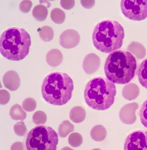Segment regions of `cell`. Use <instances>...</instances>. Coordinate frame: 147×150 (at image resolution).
<instances>
[{"label":"cell","mask_w":147,"mask_h":150,"mask_svg":"<svg viewBox=\"0 0 147 150\" xmlns=\"http://www.w3.org/2000/svg\"><path fill=\"white\" fill-rule=\"evenodd\" d=\"M136 68V60L132 54L125 50H117L107 57L104 70L106 77L110 81L123 85L133 79Z\"/></svg>","instance_id":"6da1fadb"},{"label":"cell","mask_w":147,"mask_h":150,"mask_svg":"<svg viewBox=\"0 0 147 150\" xmlns=\"http://www.w3.org/2000/svg\"><path fill=\"white\" fill-rule=\"evenodd\" d=\"M72 79L65 73L54 72L48 74L42 82L41 93L46 101L53 105H63L72 95Z\"/></svg>","instance_id":"7a4b0ae2"},{"label":"cell","mask_w":147,"mask_h":150,"mask_svg":"<svg viewBox=\"0 0 147 150\" xmlns=\"http://www.w3.org/2000/svg\"><path fill=\"white\" fill-rule=\"evenodd\" d=\"M116 93L114 83L104 77H97L87 83L84 96L85 103L92 109L104 110L113 105Z\"/></svg>","instance_id":"3957f363"},{"label":"cell","mask_w":147,"mask_h":150,"mask_svg":"<svg viewBox=\"0 0 147 150\" xmlns=\"http://www.w3.org/2000/svg\"><path fill=\"white\" fill-rule=\"evenodd\" d=\"M124 37V29L121 24L110 20H104L97 24L92 35L94 46L104 53L120 49Z\"/></svg>","instance_id":"277c9868"},{"label":"cell","mask_w":147,"mask_h":150,"mask_svg":"<svg viewBox=\"0 0 147 150\" xmlns=\"http://www.w3.org/2000/svg\"><path fill=\"white\" fill-rule=\"evenodd\" d=\"M31 44L30 35L25 30L11 27L1 36L0 52L8 60L21 61L28 54Z\"/></svg>","instance_id":"5b68a950"},{"label":"cell","mask_w":147,"mask_h":150,"mask_svg":"<svg viewBox=\"0 0 147 150\" xmlns=\"http://www.w3.org/2000/svg\"><path fill=\"white\" fill-rule=\"evenodd\" d=\"M59 143L56 132L50 127L38 126L29 132L26 141L28 150H56Z\"/></svg>","instance_id":"8992f818"},{"label":"cell","mask_w":147,"mask_h":150,"mask_svg":"<svg viewBox=\"0 0 147 150\" xmlns=\"http://www.w3.org/2000/svg\"><path fill=\"white\" fill-rule=\"evenodd\" d=\"M120 8L122 13L130 20L141 21L147 17V0H122Z\"/></svg>","instance_id":"52a82bcc"},{"label":"cell","mask_w":147,"mask_h":150,"mask_svg":"<svg viewBox=\"0 0 147 150\" xmlns=\"http://www.w3.org/2000/svg\"><path fill=\"white\" fill-rule=\"evenodd\" d=\"M125 150H147V131L136 130L129 134L125 139Z\"/></svg>","instance_id":"ba28073f"},{"label":"cell","mask_w":147,"mask_h":150,"mask_svg":"<svg viewBox=\"0 0 147 150\" xmlns=\"http://www.w3.org/2000/svg\"><path fill=\"white\" fill-rule=\"evenodd\" d=\"M80 41V36L79 33L74 30H66L60 36V45L66 49L74 48L79 44Z\"/></svg>","instance_id":"9c48e42d"},{"label":"cell","mask_w":147,"mask_h":150,"mask_svg":"<svg viewBox=\"0 0 147 150\" xmlns=\"http://www.w3.org/2000/svg\"><path fill=\"white\" fill-rule=\"evenodd\" d=\"M100 59L95 54L91 53L85 56L83 62V68L87 74H93L99 70Z\"/></svg>","instance_id":"30bf717a"},{"label":"cell","mask_w":147,"mask_h":150,"mask_svg":"<svg viewBox=\"0 0 147 150\" xmlns=\"http://www.w3.org/2000/svg\"><path fill=\"white\" fill-rule=\"evenodd\" d=\"M3 82L5 87L11 91H15L20 85V79L18 73L13 70L8 71L3 77Z\"/></svg>","instance_id":"8fae6325"},{"label":"cell","mask_w":147,"mask_h":150,"mask_svg":"<svg viewBox=\"0 0 147 150\" xmlns=\"http://www.w3.org/2000/svg\"><path fill=\"white\" fill-rule=\"evenodd\" d=\"M63 61V54L57 49H52L47 53L46 61L49 65L52 67L59 66L61 64Z\"/></svg>","instance_id":"7c38bea8"},{"label":"cell","mask_w":147,"mask_h":150,"mask_svg":"<svg viewBox=\"0 0 147 150\" xmlns=\"http://www.w3.org/2000/svg\"><path fill=\"white\" fill-rule=\"evenodd\" d=\"M86 116L85 110L82 107H75L71 110L69 114L70 119L75 123H79L83 122Z\"/></svg>","instance_id":"4fadbf2b"},{"label":"cell","mask_w":147,"mask_h":150,"mask_svg":"<svg viewBox=\"0 0 147 150\" xmlns=\"http://www.w3.org/2000/svg\"><path fill=\"white\" fill-rule=\"evenodd\" d=\"M137 74L141 85L147 89V58L140 64L137 69Z\"/></svg>","instance_id":"5bb4252c"},{"label":"cell","mask_w":147,"mask_h":150,"mask_svg":"<svg viewBox=\"0 0 147 150\" xmlns=\"http://www.w3.org/2000/svg\"><path fill=\"white\" fill-rule=\"evenodd\" d=\"M32 15L34 18L38 21H43L48 16V8L42 4L36 6L33 9Z\"/></svg>","instance_id":"9a60e30c"},{"label":"cell","mask_w":147,"mask_h":150,"mask_svg":"<svg viewBox=\"0 0 147 150\" xmlns=\"http://www.w3.org/2000/svg\"><path fill=\"white\" fill-rule=\"evenodd\" d=\"M23 109L20 105L18 104L13 105L10 109L9 112L11 118L15 121L24 120L27 116V114Z\"/></svg>","instance_id":"2e32d148"},{"label":"cell","mask_w":147,"mask_h":150,"mask_svg":"<svg viewBox=\"0 0 147 150\" xmlns=\"http://www.w3.org/2000/svg\"><path fill=\"white\" fill-rule=\"evenodd\" d=\"M107 135L105 128L101 125H97L92 128L91 131V136L93 140L101 142L104 140Z\"/></svg>","instance_id":"e0dca14e"},{"label":"cell","mask_w":147,"mask_h":150,"mask_svg":"<svg viewBox=\"0 0 147 150\" xmlns=\"http://www.w3.org/2000/svg\"><path fill=\"white\" fill-rule=\"evenodd\" d=\"M128 49L129 50H130L134 54H135L139 59L143 58L146 54L145 48L139 42H131V44L129 45Z\"/></svg>","instance_id":"ac0fdd59"},{"label":"cell","mask_w":147,"mask_h":150,"mask_svg":"<svg viewBox=\"0 0 147 150\" xmlns=\"http://www.w3.org/2000/svg\"><path fill=\"white\" fill-rule=\"evenodd\" d=\"M38 32L41 39L43 41H51L54 37L53 29L48 25H45L39 28L38 29Z\"/></svg>","instance_id":"d6986e66"},{"label":"cell","mask_w":147,"mask_h":150,"mask_svg":"<svg viewBox=\"0 0 147 150\" xmlns=\"http://www.w3.org/2000/svg\"><path fill=\"white\" fill-rule=\"evenodd\" d=\"M51 19L54 23L62 24L65 19V13L64 11L59 8H54L52 9L50 14Z\"/></svg>","instance_id":"ffe728a7"},{"label":"cell","mask_w":147,"mask_h":150,"mask_svg":"<svg viewBox=\"0 0 147 150\" xmlns=\"http://www.w3.org/2000/svg\"><path fill=\"white\" fill-rule=\"evenodd\" d=\"M74 130V126L67 120L64 121L59 127V134L62 138H65L69 133Z\"/></svg>","instance_id":"44dd1931"},{"label":"cell","mask_w":147,"mask_h":150,"mask_svg":"<svg viewBox=\"0 0 147 150\" xmlns=\"http://www.w3.org/2000/svg\"><path fill=\"white\" fill-rule=\"evenodd\" d=\"M68 141L69 143L71 146L77 147L82 144L83 139L80 134L77 133H74L69 135Z\"/></svg>","instance_id":"7402d4cb"},{"label":"cell","mask_w":147,"mask_h":150,"mask_svg":"<svg viewBox=\"0 0 147 150\" xmlns=\"http://www.w3.org/2000/svg\"><path fill=\"white\" fill-rule=\"evenodd\" d=\"M32 118L33 122L35 124H45L47 122V116L44 112L39 110L34 114Z\"/></svg>","instance_id":"603a6c76"},{"label":"cell","mask_w":147,"mask_h":150,"mask_svg":"<svg viewBox=\"0 0 147 150\" xmlns=\"http://www.w3.org/2000/svg\"><path fill=\"white\" fill-rule=\"evenodd\" d=\"M23 109L27 112H32L36 107V102L33 98H28L24 99L22 103Z\"/></svg>","instance_id":"cb8c5ba5"},{"label":"cell","mask_w":147,"mask_h":150,"mask_svg":"<svg viewBox=\"0 0 147 150\" xmlns=\"http://www.w3.org/2000/svg\"><path fill=\"white\" fill-rule=\"evenodd\" d=\"M140 118L141 123L147 128V99L143 103L140 111Z\"/></svg>","instance_id":"d4e9b609"},{"label":"cell","mask_w":147,"mask_h":150,"mask_svg":"<svg viewBox=\"0 0 147 150\" xmlns=\"http://www.w3.org/2000/svg\"><path fill=\"white\" fill-rule=\"evenodd\" d=\"M14 132L18 136H24L25 135L27 131V127L24 122H18L14 125Z\"/></svg>","instance_id":"484cf974"},{"label":"cell","mask_w":147,"mask_h":150,"mask_svg":"<svg viewBox=\"0 0 147 150\" xmlns=\"http://www.w3.org/2000/svg\"><path fill=\"white\" fill-rule=\"evenodd\" d=\"M32 6V2L30 1H23L20 4V10L22 13H27L29 12Z\"/></svg>","instance_id":"4316f807"},{"label":"cell","mask_w":147,"mask_h":150,"mask_svg":"<svg viewBox=\"0 0 147 150\" xmlns=\"http://www.w3.org/2000/svg\"><path fill=\"white\" fill-rule=\"evenodd\" d=\"M10 99V95L9 93L5 90L0 91V104L5 105L9 101Z\"/></svg>","instance_id":"83f0119b"},{"label":"cell","mask_w":147,"mask_h":150,"mask_svg":"<svg viewBox=\"0 0 147 150\" xmlns=\"http://www.w3.org/2000/svg\"><path fill=\"white\" fill-rule=\"evenodd\" d=\"M60 4L61 7L65 9H70L72 8L75 5L74 1H61Z\"/></svg>","instance_id":"f1b7e54d"},{"label":"cell","mask_w":147,"mask_h":150,"mask_svg":"<svg viewBox=\"0 0 147 150\" xmlns=\"http://www.w3.org/2000/svg\"><path fill=\"white\" fill-rule=\"evenodd\" d=\"M80 2L84 7L87 8H92L95 4L94 1H81Z\"/></svg>","instance_id":"f546056e"},{"label":"cell","mask_w":147,"mask_h":150,"mask_svg":"<svg viewBox=\"0 0 147 150\" xmlns=\"http://www.w3.org/2000/svg\"><path fill=\"white\" fill-rule=\"evenodd\" d=\"M11 150H23V143L19 142L15 143L12 145Z\"/></svg>","instance_id":"4dcf8cb0"}]
</instances>
